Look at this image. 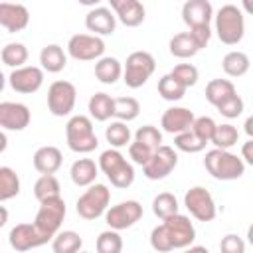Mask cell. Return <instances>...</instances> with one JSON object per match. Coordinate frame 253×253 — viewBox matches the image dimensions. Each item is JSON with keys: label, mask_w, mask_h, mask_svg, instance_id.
<instances>
[{"label": "cell", "mask_w": 253, "mask_h": 253, "mask_svg": "<svg viewBox=\"0 0 253 253\" xmlns=\"http://www.w3.org/2000/svg\"><path fill=\"white\" fill-rule=\"evenodd\" d=\"M194 239H196V229L190 217L182 213H174L162 219V223L156 225L150 233V245L158 253H168L172 249L190 247Z\"/></svg>", "instance_id": "obj_1"}, {"label": "cell", "mask_w": 253, "mask_h": 253, "mask_svg": "<svg viewBox=\"0 0 253 253\" xmlns=\"http://www.w3.org/2000/svg\"><path fill=\"white\" fill-rule=\"evenodd\" d=\"M204 166L215 180H237L245 174V160L227 148L217 146L206 152Z\"/></svg>", "instance_id": "obj_2"}, {"label": "cell", "mask_w": 253, "mask_h": 253, "mask_svg": "<svg viewBox=\"0 0 253 253\" xmlns=\"http://www.w3.org/2000/svg\"><path fill=\"white\" fill-rule=\"evenodd\" d=\"M213 20H215V34L221 43L237 45L243 40L245 20H243V12L237 6H233V4L221 6L217 10V14L213 16Z\"/></svg>", "instance_id": "obj_3"}, {"label": "cell", "mask_w": 253, "mask_h": 253, "mask_svg": "<svg viewBox=\"0 0 253 253\" xmlns=\"http://www.w3.org/2000/svg\"><path fill=\"white\" fill-rule=\"evenodd\" d=\"M65 136H67V146L73 152L87 154L93 152L99 146L97 134L93 130V123L85 115H75L67 121L65 125Z\"/></svg>", "instance_id": "obj_4"}, {"label": "cell", "mask_w": 253, "mask_h": 253, "mask_svg": "<svg viewBox=\"0 0 253 253\" xmlns=\"http://www.w3.org/2000/svg\"><path fill=\"white\" fill-rule=\"evenodd\" d=\"M99 168L111 180V184L115 188H128L134 182V168H132V164L126 162V158L117 148H109V150L101 152Z\"/></svg>", "instance_id": "obj_5"}, {"label": "cell", "mask_w": 253, "mask_h": 253, "mask_svg": "<svg viewBox=\"0 0 253 253\" xmlns=\"http://www.w3.org/2000/svg\"><path fill=\"white\" fill-rule=\"evenodd\" d=\"M65 202L61 196H55V198H47L43 202H40V210L36 213V227L47 237V239H53L63 223V217H65Z\"/></svg>", "instance_id": "obj_6"}, {"label": "cell", "mask_w": 253, "mask_h": 253, "mask_svg": "<svg viewBox=\"0 0 253 253\" xmlns=\"http://www.w3.org/2000/svg\"><path fill=\"white\" fill-rule=\"evenodd\" d=\"M109 202H111V190L105 184H91L89 190H85L79 196L75 210H77L79 217L91 221V219L101 217L107 211Z\"/></svg>", "instance_id": "obj_7"}, {"label": "cell", "mask_w": 253, "mask_h": 253, "mask_svg": "<svg viewBox=\"0 0 253 253\" xmlns=\"http://www.w3.org/2000/svg\"><path fill=\"white\" fill-rule=\"evenodd\" d=\"M154 69H156V61H154L152 53L132 51L126 57V63L123 69V81L126 83V87L138 89L148 81V77L154 73Z\"/></svg>", "instance_id": "obj_8"}, {"label": "cell", "mask_w": 253, "mask_h": 253, "mask_svg": "<svg viewBox=\"0 0 253 253\" xmlns=\"http://www.w3.org/2000/svg\"><path fill=\"white\" fill-rule=\"evenodd\" d=\"M77 101V89L69 81H53L47 89V109L53 117H67Z\"/></svg>", "instance_id": "obj_9"}, {"label": "cell", "mask_w": 253, "mask_h": 253, "mask_svg": "<svg viewBox=\"0 0 253 253\" xmlns=\"http://www.w3.org/2000/svg\"><path fill=\"white\" fill-rule=\"evenodd\" d=\"M67 53L77 61H93L103 57L105 42L95 34H75L67 42Z\"/></svg>", "instance_id": "obj_10"}, {"label": "cell", "mask_w": 253, "mask_h": 253, "mask_svg": "<svg viewBox=\"0 0 253 253\" xmlns=\"http://www.w3.org/2000/svg\"><path fill=\"white\" fill-rule=\"evenodd\" d=\"M184 206L190 211V215H194L198 221H211L217 215L215 202L204 186L190 188L184 196Z\"/></svg>", "instance_id": "obj_11"}, {"label": "cell", "mask_w": 253, "mask_h": 253, "mask_svg": "<svg viewBox=\"0 0 253 253\" xmlns=\"http://www.w3.org/2000/svg\"><path fill=\"white\" fill-rule=\"evenodd\" d=\"M178 166V154L172 146L160 144L154 154L150 156V160L142 166V172L148 180H162L168 174H172V170Z\"/></svg>", "instance_id": "obj_12"}, {"label": "cell", "mask_w": 253, "mask_h": 253, "mask_svg": "<svg viewBox=\"0 0 253 253\" xmlns=\"http://www.w3.org/2000/svg\"><path fill=\"white\" fill-rule=\"evenodd\" d=\"M142 217V206L136 200H126L117 206H111L105 211V221L113 229H128Z\"/></svg>", "instance_id": "obj_13"}, {"label": "cell", "mask_w": 253, "mask_h": 253, "mask_svg": "<svg viewBox=\"0 0 253 253\" xmlns=\"http://www.w3.org/2000/svg\"><path fill=\"white\" fill-rule=\"evenodd\" d=\"M8 83H10V87H12L16 93H22V95L36 93V91L43 85V69H40V67H36V65H22V67H16V69L10 73Z\"/></svg>", "instance_id": "obj_14"}, {"label": "cell", "mask_w": 253, "mask_h": 253, "mask_svg": "<svg viewBox=\"0 0 253 253\" xmlns=\"http://www.w3.org/2000/svg\"><path fill=\"white\" fill-rule=\"evenodd\" d=\"M32 121V113L24 103H0V126L4 130H24Z\"/></svg>", "instance_id": "obj_15"}, {"label": "cell", "mask_w": 253, "mask_h": 253, "mask_svg": "<svg viewBox=\"0 0 253 253\" xmlns=\"http://www.w3.org/2000/svg\"><path fill=\"white\" fill-rule=\"evenodd\" d=\"M8 237H10V245L16 251H30V249H36V247L49 241L36 227V223H18L16 227H12Z\"/></svg>", "instance_id": "obj_16"}, {"label": "cell", "mask_w": 253, "mask_h": 253, "mask_svg": "<svg viewBox=\"0 0 253 253\" xmlns=\"http://www.w3.org/2000/svg\"><path fill=\"white\" fill-rule=\"evenodd\" d=\"M30 24V12L24 4L18 2H2L0 4V26L10 32H22L24 28H28Z\"/></svg>", "instance_id": "obj_17"}, {"label": "cell", "mask_w": 253, "mask_h": 253, "mask_svg": "<svg viewBox=\"0 0 253 253\" xmlns=\"http://www.w3.org/2000/svg\"><path fill=\"white\" fill-rule=\"evenodd\" d=\"M213 18V8L210 0H186L182 6V20L188 28L210 26Z\"/></svg>", "instance_id": "obj_18"}, {"label": "cell", "mask_w": 253, "mask_h": 253, "mask_svg": "<svg viewBox=\"0 0 253 253\" xmlns=\"http://www.w3.org/2000/svg\"><path fill=\"white\" fill-rule=\"evenodd\" d=\"M109 4L126 28H136L144 22V6L140 0H109Z\"/></svg>", "instance_id": "obj_19"}, {"label": "cell", "mask_w": 253, "mask_h": 253, "mask_svg": "<svg viewBox=\"0 0 253 253\" xmlns=\"http://www.w3.org/2000/svg\"><path fill=\"white\" fill-rule=\"evenodd\" d=\"M194 113L186 107H170L164 111L162 115V128L164 132H170V134H178V132H184L188 128H192L194 125Z\"/></svg>", "instance_id": "obj_20"}, {"label": "cell", "mask_w": 253, "mask_h": 253, "mask_svg": "<svg viewBox=\"0 0 253 253\" xmlns=\"http://www.w3.org/2000/svg\"><path fill=\"white\" fill-rule=\"evenodd\" d=\"M85 26L89 32H93L95 36H109L115 32L117 28V16L109 10V8H93L87 16H85Z\"/></svg>", "instance_id": "obj_21"}, {"label": "cell", "mask_w": 253, "mask_h": 253, "mask_svg": "<svg viewBox=\"0 0 253 253\" xmlns=\"http://www.w3.org/2000/svg\"><path fill=\"white\" fill-rule=\"evenodd\" d=\"M63 156L57 146H42L34 154V168L40 174H55L61 168Z\"/></svg>", "instance_id": "obj_22"}, {"label": "cell", "mask_w": 253, "mask_h": 253, "mask_svg": "<svg viewBox=\"0 0 253 253\" xmlns=\"http://www.w3.org/2000/svg\"><path fill=\"white\" fill-rule=\"evenodd\" d=\"M97 172H99V166L91 158H79L71 164L69 176L75 186H91L97 178Z\"/></svg>", "instance_id": "obj_23"}, {"label": "cell", "mask_w": 253, "mask_h": 253, "mask_svg": "<svg viewBox=\"0 0 253 253\" xmlns=\"http://www.w3.org/2000/svg\"><path fill=\"white\" fill-rule=\"evenodd\" d=\"M40 63L47 73H59L67 65V55L61 45L49 43L40 51Z\"/></svg>", "instance_id": "obj_24"}, {"label": "cell", "mask_w": 253, "mask_h": 253, "mask_svg": "<svg viewBox=\"0 0 253 253\" xmlns=\"http://www.w3.org/2000/svg\"><path fill=\"white\" fill-rule=\"evenodd\" d=\"M170 53L174 57H180V59H188V57H194L198 51H200V45L198 42L194 40L192 32H180L176 34L172 40H170Z\"/></svg>", "instance_id": "obj_25"}, {"label": "cell", "mask_w": 253, "mask_h": 253, "mask_svg": "<svg viewBox=\"0 0 253 253\" xmlns=\"http://www.w3.org/2000/svg\"><path fill=\"white\" fill-rule=\"evenodd\" d=\"M123 75V65L117 57H99L95 63V77L105 83V85H113L121 79Z\"/></svg>", "instance_id": "obj_26"}, {"label": "cell", "mask_w": 253, "mask_h": 253, "mask_svg": "<svg viewBox=\"0 0 253 253\" xmlns=\"http://www.w3.org/2000/svg\"><path fill=\"white\" fill-rule=\"evenodd\" d=\"M89 115L99 121L105 123L111 117H115V99L107 93H95L89 99Z\"/></svg>", "instance_id": "obj_27"}, {"label": "cell", "mask_w": 253, "mask_h": 253, "mask_svg": "<svg viewBox=\"0 0 253 253\" xmlns=\"http://www.w3.org/2000/svg\"><path fill=\"white\" fill-rule=\"evenodd\" d=\"M235 85L229 79H211L206 85V99L208 103H211L213 107H217L221 101H225L227 97L235 95Z\"/></svg>", "instance_id": "obj_28"}, {"label": "cell", "mask_w": 253, "mask_h": 253, "mask_svg": "<svg viewBox=\"0 0 253 253\" xmlns=\"http://www.w3.org/2000/svg\"><path fill=\"white\" fill-rule=\"evenodd\" d=\"M221 67L229 77H241L249 71V57L243 51H229L221 59Z\"/></svg>", "instance_id": "obj_29"}, {"label": "cell", "mask_w": 253, "mask_h": 253, "mask_svg": "<svg viewBox=\"0 0 253 253\" xmlns=\"http://www.w3.org/2000/svg\"><path fill=\"white\" fill-rule=\"evenodd\" d=\"M83 247V239L77 231H57V235L51 241V249L53 253H75Z\"/></svg>", "instance_id": "obj_30"}, {"label": "cell", "mask_w": 253, "mask_h": 253, "mask_svg": "<svg viewBox=\"0 0 253 253\" xmlns=\"http://www.w3.org/2000/svg\"><path fill=\"white\" fill-rule=\"evenodd\" d=\"M186 85L180 83L172 73L164 75L158 79V95L164 99V101H180L184 95H186Z\"/></svg>", "instance_id": "obj_31"}, {"label": "cell", "mask_w": 253, "mask_h": 253, "mask_svg": "<svg viewBox=\"0 0 253 253\" xmlns=\"http://www.w3.org/2000/svg\"><path fill=\"white\" fill-rule=\"evenodd\" d=\"M105 138L113 148H121L130 144V128L126 126L125 121H113L105 128Z\"/></svg>", "instance_id": "obj_32"}, {"label": "cell", "mask_w": 253, "mask_h": 253, "mask_svg": "<svg viewBox=\"0 0 253 253\" xmlns=\"http://www.w3.org/2000/svg\"><path fill=\"white\" fill-rule=\"evenodd\" d=\"M20 194V178L10 166L0 168V200L6 202Z\"/></svg>", "instance_id": "obj_33"}, {"label": "cell", "mask_w": 253, "mask_h": 253, "mask_svg": "<svg viewBox=\"0 0 253 253\" xmlns=\"http://www.w3.org/2000/svg\"><path fill=\"white\" fill-rule=\"evenodd\" d=\"M59 190H61L59 182H57V178L53 174H42L34 184V196H36L38 202H43L47 198L59 196Z\"/></svg>", "instance_id": "obj_34"}, {"label": "cell", "mask_w": 253, "mask_h": 253, "mask_svg": "<svg viewBox=\"0 0 253 253\" xmlns=\"http://www.w3.org/2000/svg\"><path fill=\"white\" fill-rule=\"evenodd\" d=\"M0 57H2V63L4 65H8V67H22L26 61H28V47L24 45V43H6L4 47H2V53H0Z\"/></svg>", "instance_id": "obj_35"}, {"label": "cell", "mask_w": 253, "mask_h": 253, "mask_svg": "<svg viewBox=\"0 0 253 253\" xmlns=\"http://www.w3.org/2000/svg\"><path fill=\"white\" fill-rule=\"evenodd\" d=\"M152 211H154V215L160 217V219H166V217L178 213V200H176V196L170 194V192L158 194V196L152 200Z\"/></svg>", "instance_id": "obj_36"}, {"label": "cell", "mask_w": 253, "mask_h": 253, "mask_svg": "<svg viewBox=\"0 0 253 253\" xmlns=\"http://www.w3.org/2000/svg\"><path fill=\"white\" fill-rule=\"evenodd\" d=\"M237 140H239V130L231 123H223V125L215 126L211 144L217 146V148H227L229 150L233 144H237Z\"/></svg>", "instance_id": "obj_37"}, {"label": "cell", "mask_w": 253, "mask_h": 253, "mask_svg": "<svg viewBox=\"0 0 253 253\" xmlns=\"http://www.w3.org/2000/svg\"><path fill=\"white\" fill-rule=\"evenodd\" d=\"M174 146L178 148V150H182V152H200V150H204L206 148V142L192 130V128H188V130H184V132H178V134H174Z\"/></svg>", "instance_id": "obj_38"}, {"label": "cell", "mask_w": 253, "mask_h": 253, "mask_svg": "<svg viewBox=\"0 0 253 253\" xmlns=\"http://www.w3.org/2000/svg\"><path fill=\"white\" fill-rule=\"evenodd\" d=\"M138 113H140V105H138V101L134 97H119V99H115V117L119 121H125V123L134 121L138 117Z\"/></svg>", "instance_id": "obj_39"}, {"label": "cell", "mask_w": 253, "mask_h": 253, "mask_svg": "<svg viewBox=\"0 0 253 253\" xmlns=\"http://www.w3.org/2000/svg\"><path fill=\"white\" fill-rule=\"evenodd\" d=\"M97 251L99 253H121L123 249V239L119 235V229H107V231H101L99 237H97V243H95Z\"/></svg>", "instance_id": "obj_40"}, {"label": "cell", "mask_w": 253, "mask_h": 253, "mask_svg": "<svg viewBox=\"0 0 253 253\" xmlns=\"http://www.w3.org/2000/svg\"><path fill=\"white\" fill-rule=\"evenodd\" d=\"M134 140H138L150 148H158L162 144V132L152 125H144L134 132Z\"/></svg>", "instance_id": "obj_41"}, {"label": "cell", "mask_w": 253, "mask_h": 253, "mask_svg": "<svg viewBox=\"0 0 253 253\" xmlns=\"http://www.w3.org/2000/svg\"><path fill=\"white\" fill-rule=\"evenodd\" d=\"M215 109H217V111H219V115H221V117H225V119H237V117L243 113V99L235 93V95L227 97L225 101H221Z\"/></svg>", "instance_id": "obj_42"}, {"label": "cell", "mask_w": 253, "mask_h": 253, "mask_svg": "<svg viewBox=\"0 0 253 253\" xmlns=\"http://www.w3.org/2000/svg\"><path fill=\"white\" fill-rule=\"evenodd\" d=\"M215 121L211 119V117H198V119H194V125H192V130L208 144V142H211V138H213V132H215Z\"/></svg>", "instance_id": "obj_43"}, {"label": "cell", "mask_w": 253, "mask_h": 253, "mask_svg": "<svg viewBox=\"0 0 253 253\" xmlns=\"http://www.w3.org/2000/svg\"><path fill=\"white\" fill-rule=\"evenodd\" d=\"M180 83H184L186 87H192L198 83V67H194L192 63H178L172 71H170Z\"/></svg>", "instance_id": "obj_44"}, {"label": "cell", "mask_w": 253, "mask_h": 253, "mask_svg": "<svg viewBox=\"0 0 253 253\" xmlns=\"http://www.w3.org/2000/svg\"><path fill=\"white\" fill-rule=\"evenodd\" d=\"M154 150H156V148H150V146H146V144H142V142H138V140H132V142L128 144V156H130L132 162L138 164V166H144V164L150 160V156L154 154Z\"/></svg>", "instance_id": "obj_45"}, {"label": "cell", "mask_w": 253, "mask_h": 253, "mask_svg": "<svg viewBox=\"0 0 253 253\" xmlns=\"http://www.w3.org/2000/svg\"><path fill=\"white\" fill-rule=\"evenodd\" d=\"M219 249H221L223 253H243V251H245V241H243L239 235H235V233H227V235L221 239Z\"/></svg>", "instance_id": "obj_46"}, {"label": "cell", "mask_w": 253, "mask_h": 253, "mask_svg": "<svg viewBox=\"0 0 253 253\" xmlns=\"http://www.w3.org/2000/svg\"><path fill=\"white\" fill-rule=\"evenodd\" d=\"M190 32H192L194 40L198 42L200 49H204V47L208 45L210 38H211V28H210V26H198V28H190Z\"/></svg>", "instance_id": "obj_47"}, {"label": "cell", "mask_w": 253, "mask_h": 253, "mask_svg": "<svg viewBox=\"0 0 253 253\" xmlns=\"http://www.w3.org/2000/svg\"><path fill=\"white\" fill-rule=\"evenodd\" d=\"M241 158L245 160V164L253 166V138H249L247 142H243V146H241Z\"/></svg>", "instance_id": "obj_48"}, {"label": "cell", "mask_w": 253, "mask_h": 253, "mask_svg": "<svg viewBox=\"0 0 253 253\" xmlns=\"http://www.w3.org/2000/svg\"><path fill=\"white\" fill-rule=\"evenodd\" d=\"M243 130H245V134H247L249 138H253V115L245 119V125H243Z\"/></svg>", "instance_id": "obj_49"}, {"label": "cell", "mask_w": 253, "mask_h": 253, "mask_svg": "<svg viewBox=\"0 0 253 253\" xmlns=\"http://www.w3.org/2000/svg\"><path fill=\"white\" fill-rule=\"evenodd\" d=\"M241 6H243V10H245L247 14L253 16V0H241Z\"/></svg>", "instance_id": "obj_50"}, {"label": "cell", "mask_w": 253, "mask_h": 253, "mask_svg": "<svg viewBox=\"0 0 253 253\" xmlns=\"http://www.w3.org/2000/svg\"><path fill=\"white\" fill-rule=\"evenodd\" d=\"M6 219H8V211H6V208L2 206V208H0V227L6 225Z\"/></svg>", "instance_id": "obj_51"}, {"label": "cell", "mask_w": 253, "mask_h": 253, "mask_svg": "<svg viewBox=\"0 0 253 253\" xmlns=\"http://www.w3.org/2000/svg\"><path fill=\"white\" fill-rule=\"evenodd\" d=\"M79 4H83V6H95V4H99V2H103V0H77Z\"/></svg>", "instance_id": "obj_52"}, {"label": "cell", "mask_w": 253, "mask_h": 253, "mask_svg": "<svg viewBox=\"0 0 253 253\" xmlns=\"http://www.w3.org/2000/svg\"><path fill=\"white\" fill-rule=\"evenodd\" d=\"M247 241L253 245V223L249 225V229H247Z\"/></svg>", "instance_id": "obj_53"}, {"label": "cell", "mask_w": 253, "mask_h": 253, "mask_svg": "<svg viewBox=\"0 0 253 253\" xmlns=\"http://www.w3.org/2000/svg\"><path fill=\"white\" fill-rule=\"evenodd\" d=\"M0 140H2V144H0V150H4V148H6V134H4V132L0 134Z\"/></svg>", "instance_id": "obj_54"}]
</instances>
